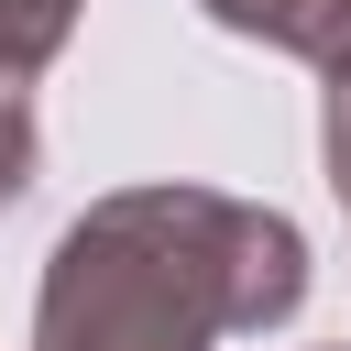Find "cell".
Returning <instances> with one entry per match:
<instances>
[{
    "mask_svg": "<svg viewBox=\"0 0 351 351\" xmlns=\"http://www.w3.org/2000/svg\"><path fill=\"white\" fill-rule=\"evenodd\" d=\"M77 0H0V77H33L55 44H66Z\"/></svg>",
    "mask_w": 351,
    "mask_h": 351,
    "instance_id": "cell-3",
    "label": "cell"
},
{
    "mask_svg": "<svg viewBox=\"0 0 351 351\" xmlns=\"http://www.w3.org/2000/svg\"><path fill=\"white\" fill-rule=\"evenodd\" d=\"M307 296V241L274 208L208 186L99 197L44 263V351H208L230 329H274Z\"/></svg>",
    "mask_w": 351,
    "mask_h": 351,
    "instance_id": "cell-1",
    "label": "cell"
},
{
    "mask_svg": "<svg viewBox=\"0 0 351 351\" xmlns=\"http://www.w3.org/2000/svg\"><path fill=\"white\" fill-rule=\"evenodd\" d=\"M208 22L263 33V44H285V55H318V66L351 55V0H208Z\"/></svg>",
    "mask_w": 351,
    "mask_h": 351,
    "instance_id": "cell-2",
    "label": "cell"
},
{
    "mask_svg": "<svg viewBox=\"0 0 351 351\" xmlns=\"http://www.w3.org/2000/svg\"><path fill=\"white\" fill-rule=\"evenodd\" d=\"M329 186H340V208H351V55L329 66Z\"/></svg>",
    "mask_w": 351,
    "mask_h": 351,
    "instance_id": "cell-5",
    "label": "cell"
},
{
    "mask_svg": "<svg viewBox=\"0 0 351 351\" xmlns=\"http://www.w3.org/2000/svg\"><path fill=\"white\" fill-rule=\"evenodd\" d=\"M33 186V110H22V77H0V208Z\"/></svg>",
    "mask_w": 351,
    "mask_h": 351,
    "instance_id": "cell-4",
    "label": "cell"
}]
</instances>
